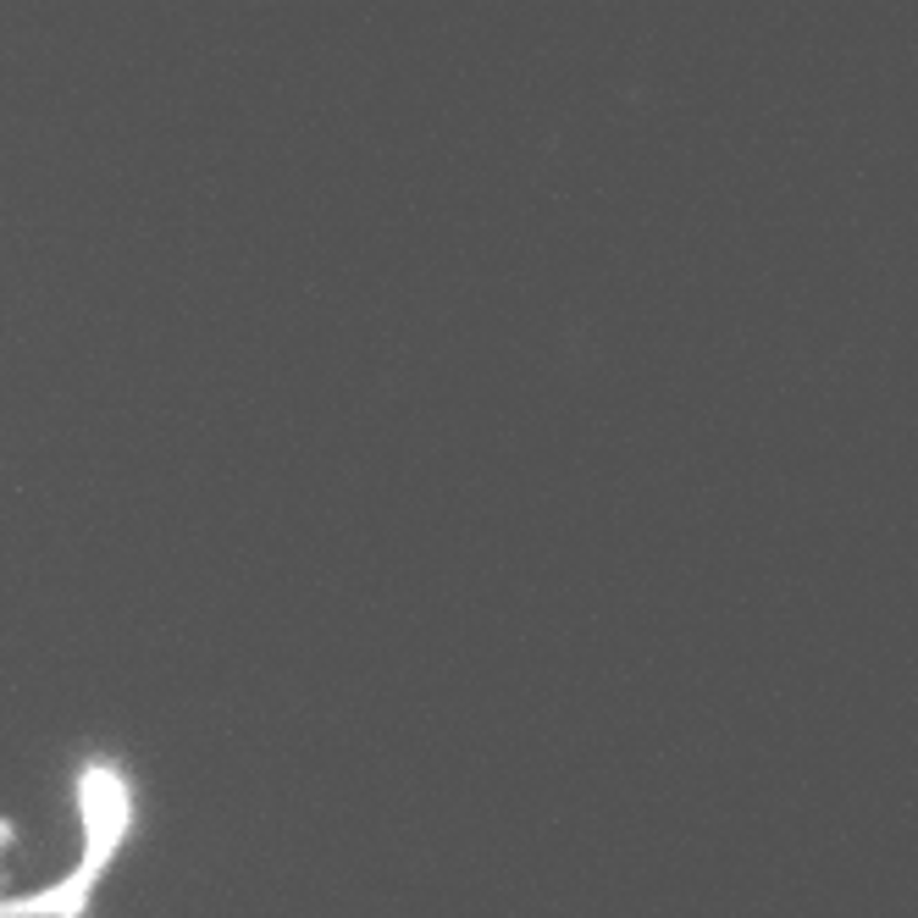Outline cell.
I'll return each instance as SVG.
<instances>
[{
    "mask_svg": "<svg viewBox=\"0 0 918 918\" xmlns=\"http://www.w3.org/2000/svg\"><path fill=\"white\" fill-rule=\"evenodd\" d=\"M11 841H17V830H11V824H6V819H0V852H6V847H11Z\"/></svg>",
    "mask_w": 918,
    "mask_h": 918,
    "instance_id": "6da1fadb",
    "label": "cell"
}]
</instances>
